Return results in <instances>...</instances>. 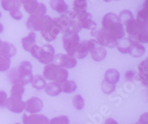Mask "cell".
Here are the masks:
<instances>
[{
    "instance_id": "e0dca14e",
    "label": "cell",
    "mask_w": 148,
    "mask_h": 124,
    "mask_svg": "<svg viewBox=\"0 0 148 124\" xmlns=\"http://www.w3.org/2000/svg\"><path fill=\"white\" fill-rule=\"evenodd\" d=\"M145 53V48L141 43H138V42H135V41H130L129 47H128L127 54H130L133 57L138 58L143 56Z\"/></svg>"
},
{
    "instance_id": "b9f144b4",
    "label": "cell",
    "mask_w": 148,
    "mask_h": 124,
    "mask_svg": "<svg viewBox=\"0 0 148 124\" xmlns=\"http://www.w3.org/2000/svg\"><path fill=\"white\" fill-rule=\"evenodd\" d=\"M147 113H145L140 117L139 124H147Z\"/></svg>"
},
{
    "instance_id": "74e56055",
    "label": "cell",
    "mask_w": 148,
    "mask_h": 124,
    "mask_svg": "<svg viewBox=\"0 0 148 124\" xmlns=\"http://www.w3.org/2000/svg\"><path fill=\"white\" fill-rule=\"evenodd\" d=\"M46 11H47V8L46 6L43 3H39L38 5V8H37L36 12L34 14L30 16H34V17H41L45 15Z\"/></svg>"
},
{
    "instance_id": "4dcf8cb0",
    "label": "cell",
    "mask_w": 148,
    "mask_h": 124,
    "mask_svg": "<svg viewBox=\"0 0 148 124\" xmlns=\"http://www.w3.org/2000/svg\"><path fill=\"white\" fill-rule=\"evenodd\" d=\"M128 39L130 41H135L138 43H147L148 42V34H147V28L144 29L143 31H141L139 34L137 35L136 37H128Z\"/></svg>"
},
{
    "instance_id": "6da1fadb",
    "label": "cell",
    "mask_w": 148,
    "mask_h": 124,
    "mask_svg": "<svg viewBox=\"0 0 148 124\" xmlns=\"http://www.w3.org/2000/svg\"><path fill=\"white\" fill-rule=\"evenodd\" d=\"M8 80L14 84L22 86L31 83L33 79L32 65L28 61H23L17 68H12L8 74Z\"/></svg>"
},
{
    "instance_id": "ac0fdd59",
    "label": "cell",
    "mask_w": 148,
    "mask_h": 124,
    "mask_svg": "<svg viewBox=\"0 0 148 124\" xmlns=\"http://www.w3.org/2000/svg\"><path fill=\"white\" fill-rule=\"evenodd\" d=\"M16 54V48L14 45L8 42H2L0 47V55L10 59Z\"/></svg>"
},
{
    "instance_id": "bcb514c9",
    "label": "cell",
    "mask_w": 148,
    "mask_h": 124,
    "mask_svg": "<svg viewBox=\"0 0 148 124\" xmlns=\"http://www.w3.org/2000/svg\"><path fill=\"white\" fill-rule=\"evenodd\" d=\"M19 1H20V2H21V3H24V2H26L27 0H19Z\"/></svg>"
},
{
    "instance_id": "7bdbcfd3",
    "label": "cell",
    "mask_w": 148,
    "mask_h": 124,
    "mask_svg": "<svg viewBox=\"0 0 148 124\" xmlns=\"http://www.w3.org/2000/svg\"><path fill=\"white\" fill-rule=\"evenodd\" d=\"M104 124H119L118 123L116 122L115 120H113V118H108L105 121V123Z\"/></svg>"
},
{
    "instance_id": "d6986e66",
    "label": "cell",
    "mask_w": 148,
    "mask_h": 124,
    "mask_svg": "<svg viewBox=\"0 0 148 124\" xmlns=\"http://www.w3.org/2000/svg\"><path fill=\"white\" fill-rule=\"evenodd\" d=\"M90 51V45L88 40H83L82 42L79 43L77 48H76L74 57L77 59H83L86 57L88 52Z\"/></svg>"
},
{
    "instance_id": "9a60e30c",
    "label": "cell",
    "mask_w": 148,
    "mask_h": 124,
    "mask_svg": "<svg viewBox=\"0 0 148 124\" xmlns=\"http://www.w3.org/2000/svg\"><path fill=\"white\" fill-rule=\"evenodd\" d=\"M77 21L79 22L82 28L89 29V30L96 28L97 26L96 22L92 20V15L87 11L79 14L77 17Z\"/></svg>"
},
{
    "instance_id": "7dc6e473",
    "label": "cell",
    "mask_w": 148,
    "mask_h": 124,
    "mask_svg": "<svg viewBox=\"0 0 148 124\" xmlns=\"http://www.w3.org/2000/svg\"><path fill=\"white\" fill-rule=\"evenodd\" d=\"M2 41H1V39H0V47H1V45H2Z\"/></svg>"
},
{
    "instance_id": "7402d4cb",
    "label": "cell",
    "mask_w": 148,
    "mask_h": 124,
    "mask_svg": "<svg viewBox=\"0 0 148 124\" xmlns=\"http://www.w3.org/2000/svg\"><path fill=\"white\" fill-rule=\"evenodd\" d=\"M50 5L53 10L59 14H64L68 10V6L64 0H51Z\"/></svg>"
},
{
    "instance_id": "e575fe53",
    "label": "cell",
    "mask_w": 148,
    "mask_h": 124,
    "mask_svg": "<svg viewBox=\"0 0 148 124\" xmlns=\"http://www.w3.org/2000/svg\"><path fill=\"white\" fill-rule=\"evenodd\" d=\"M101 88H102V91L104 94H110L114 92L115 88H116V84L109 83L105 80H103L102 84H101Z\"/></svg>"
},
{
    "instance_id": "681fc988",
    "label": "cell",
    "mask_w": 148,
    "mask_h": 124,
    "mask_svg": "<svg viewBox=\"0 0 148 124\" xmlns=\"http://www.w3.org/2000/svg\"><path fill=\"white\" fill-rule=\"evenodd\" d=\"M16 124H20V123H16Z\"/></svg>"
},
{
    "instance_id": "7c38bea8",
    "label": "cell",
    "mask_w": 148,
    "mask_h": 124,
    "mask_svg": "<svg viewBox=\"0 0 148 124\" xmlns=\"http://www.w3.org/2000/svg\"><path fill=\"white\" fill-rule=\"evenodd\" d=\"M61 32V30L59 26L56 24V22L53 21L51 25L41 31L42 36L43 39H45L47 42H53L57 37L58 34Z\"/></svg>"
},
{
    "instance_id": "1f68e13d",
    "label": "cell",
    "mask_w": 148,
    "mask_h": 124,
    "mask_svg": "<svg viewBox=\"0 0 148 124\" xmlns=\"http://www.w3.org/2000/svg\"><path fill=\"white\" fill-rule=\"evenodd\" d=\"M24 92H25V88L22 85H18V84H14L11 88V92H10L11 95L10 96L22 98Z\"/></svg>"
},
{
    "instance_id": "603a6c76",
    "label": "cell",
    "mask_w": 148,
    "mask_h": 124,
    "mask_svg": "<svg viewBox=\"0 0 148 124\" xmlns=\"http://www.w3.org/2000/svg\"><path fill=\"white\" fill-rule=\"evenodd\" d=\"M22 45L23 49L26 51H30L33 46L36 45V34L31 32L26 37L22 39Z\"/></svg>"
},
{
    "instance_id": "277c9868",
    "label": "cell",
    "mask_w": 148,
    "mask_h": 124,
    "mask_svg": "<svg viewBox=\"0 0 148 124\" xmlns=\"http://www.w3.org/2000/svg\"><path fill=\"white\" fill-rule=\"evenodd\" d=\"M30 52L34 57L45 65L51 63L55 56V49L51 45L39 46L36 44L30 49Z\"/></svg>"
},
{
    "instance_id": "2e32d148",
    "label": "cell",
    "mask_w": 148,
    "mask_h": 124,
    "mask_svg": "<svg viewBox=\"0 0 148 124\" xmlns=\"http://www.w3.org/2000/svg\"><path fill=\"white\" fill-rule=\"evenodd\" d=\"M23 124H49V120L43 114H24Z\"/></svg>"
},
{
    "instance_id": "4fadbf2b",
    "label": "cell",
    "mask_w": 148,
    "mask_h": 124,
    "mask_svg": "<svg viewBox=\"0 0 148 124\" xmlns=\"http://www.w3.org/2000/svg\"><path fill=\"white\" fill-rule=\"evenodd\" d=\"M5 107L14 113H21L25 109V102L22 101V98L10 96L7 99Z\"/></svg>"
},
{
    "instance_id": "8d00e7d4",
    "label": "cell",
    "mask_w": 148,
    "mask_h": 124,
    "mask_svg": "<svg viewBox=\"0 0 148 124\" xmlns=\"http://www.w3.org/2000/svg\"><path fill=\"white\" fill-rule=\"evenodd\" d=\"M119 18L120 22H121L123 25H125V23L128 20V19L133 18V15L130 10H125L120 13V15L119 17Z\"/></svg>"
},
{
    "instance_id": "484cf974",
    "label": "cell",
    "mask_w": 148,
    "mask_h": 124,
    "mask_svg": "<svg viewBox=\"0 0 148 124\" xmlns=\"http://www.w3.org/2000/svg\"><path fill=\"white\" fill-rule=\"evenodd\" d=\"M148 0H146L144 5V8L139 10L137 15V19L139 23L143 25H147V17H148Z\"/></svg>"
},
{
    "instance_id": "cb8c5ba5",
    "label": "cell",
    "mask_w": 148,
    "mask_h": 124,
    "mask_svg": "<svg viewBox=\"0 0 148 124\" xmlns=\"http://www.w3.org/2000/svg\"><path fill=\"white\" fill-rule=\"evenodd\" d=\"M120 78V74L119 72L116 69H113V68H110L108 69L104 74V80L106 82L112 84H116V83H118Z\"/></svg>"
},
{
    "instance_id": "ba28073f",
    "label": "cell",
    "mask_w": 148,
    "mask_h": 124,
    "mask_svg": "<svg viewBox=\"0 0 148 124\" xmlns=\"http://www.w3.org/2000/svg\"><path fill=\"white\" fill-rule=\"evenodd\" d=\"M80 43V39L77 34H65L63 37V46L67 55L74 57V54Z\"/></svg>"
},
{
    "instance_id": "ee69618b",
    "label": "cell",
    "mask_w": 148,
    "mask_h": 124,
    "mask_svg": "<svg viewBox=\"0 0 148 124\" xmlns=\"http://www.w3.org/2000/svg\"><path fill=\"white\" fill-rule=\"evenodd\" d=\"M3 30H4L3 25H2V23H0V34L3 31Z\"/></svg>"
},
{
    "instance_id": "30bf717a",
    "label": "cell",
    "mask_w": 148,
    "mask_h": 124,
    "mask_svg": "<svg viewBox=\"0 0 148 124\" xmlns=\"http://www.w3.org/2000/svg\"><path fill=\"white\" fill-rule=\"evenodd\" d=\"M53 62L56 65L64 68H73L76 67L77 65V60L76 58L64 54L55 55Z\"/></svg>"
},
{
    "instance_id": "ab89813d",
    "label": "cell",
    "mask_w": 148,
    "mask_h": 124,
    "mask_svg": "<svg viewBox=\"0 0 148 124\" xmlns=\"http://www.w3.org/2000/svg\"><path fill=\"white\" fill-rule=\"evenodd\" d=\"M7 94L3 91H0V107H5L7 101Z\"/></svg>"
},
{
    "instance_id": "83f0119b",
    "label": "cell",
    "mask_w": 148,
    "mask_h": 124,
    "mask_svg": "<svg viewBox=\"0 0 148 124\" xmlns=\"http://www.w3.org/2000/svg\"><path fill=\"white\" fill-rule=\"evenodd\" d=\"M31 84L32 86L37 90H42L46 85L45 79L41 75H36L33 76Z\"/></svg>"
},
{
    "instance_id": "f907efd6",
    "label": "cell",
    "mask_w": 148,
    "mask_h": 124,
    "mask_svg": "<svg viewBox=\"0 0 148 124\" xmlns=\"http://www.w3.org/2000/svg\"><path fill=\"white\" fill-rule=\"evenodd\" d=\"M135 124H138V123H135Z\"/></svg>"
},
{
    "instance_id": "5b68a950",
    "label": "cell",
    "mask_w": 148,
    "mask_h": 124,
    "mask_svg": "<svg viewBox=\"0 0 148 124\" xmlns=\"http://www.w3.org/2000/svg\"><path fill=\"white\" fill-rule=\"evenodd\" d=\"M53 19L59 26L61 31L65 34H77L82 28L77 20H72L67 15Z\"/></svg>"
},
{
    "instance_id": "8fae6325",
    "label": "cell",
    "mask_w": 148,
    "mask_h": 124,
    "mask_svg": "<svg viewBox=\"0 0 148 124\" xmlns=\"http://www.w3.org/2000/svg\"><path fill=\"white\" fill-rule=\"evenodd\" d=\"M126 31L130 35V37H136L144 29L147 28V25L141 24L136 19L133 18L130 19L125 23Z\"/></svg>"
},
{
    "instance_id": "c3c4849f",
    "label": "cell",
    "mask_w": 148,
    "mask_h": 124,
    "mask_svg": "<svg viewBox=\"0 0 148 124\" xmlns=\"http://www.w3.org/2000/svg\"><path fill=\"white\" fill-rule=\"evenodd\" d=\"M1 17H2V14H1V12H0V18H1Z\"/></svg>"
},
{
    "instance_id": "f1b7e54d",
    "label": "cell",
    "mask_w": 148,
    "mask_h": 124,
    "mask_svg": "<svg viewBox=\"0 0 148 124\" xmlns=\"http://www.w3.org/2000/svg\"><path fill=\"white\" fill-rule=\"evenodd\" d=\"M60 85L62 92H64V93H72L75 92L77 88L76 83L72 80H67L66 81L63 82L62 83H61Z\"/></svg>"
},
{
    "instance_id": "8992f818",
    "label": "cell",
    "mask_w": 148,
    "mask_h": 124,
    "mask_svg": "<svg viewBox=\"0 0 148 124\" xmlns=\"http://www.w3.org/2000/svg\"><path fill=\"white\" fill-rule=\"evenodd\" d=\"M91 35L96 38V40L103 47L114 48L117 45V39L113 38L110 34L104 28L92 29L91 31Z\"/></svg>"
},
{
    "instance_id": "836d02e7",
    "label": "cell",
    "mask_w": 148,
    "mask_h": 124,
    "mask_svg": "<svg viewBox=\"0 0 148 124\" xmlns=\"http://www.w3.org/2000/svg\"><path fill=\"white\" fill-rule=\"evenodd\" d=\"M10 59L0 55V72H6L10 68Z\"/></svg>"
},
{
    "instance_id": "7a4b0ae2",
    "label": "cell",
    "mask_w": 148,
    "mask_h": 124,
    "mask_svg": "<svg viewBox=\"0 0 148 124\" xmlns=\"http://www.w3.org/2000/svg\"><path fill=\"white\" fill-rule=\"evenodd\" d=\"M101 25L111 36L116 39H120L125 36V30L119 18L116 14L108 13L103 17Z\"/></svg>"
},
{
    "instance_id": "f35d334b",
    "label": "cell",
    "mask_w": 148,
    "mask_h": 124,
    "mask_svg": "<svg viewBox=\"0 0 148 124\" xmlns=\"http://www.w3.org/2000/svg\"><path fill=\"white\" fill-rule=\"evenodd\" d=\"M10 14L12 18L16 19V20H20L22 19V14L19 10H10Z\"/></svg>"
},
{
    "instance_id": "d6a6232c",
    "label": "cell",
    "mask_w": 148,
    "mask_h": 124,
    "mask_svg": "<svg viewBox=\"0 0 148 124\" xmlns=\"http://www.w3.org/2000/svg\"><path fill=\"white\" fill-rule=\"evenodd\" d=\"M73 104L74 107L76 108L78 110H82L84 107V98L81 95L74 96L73 98Z\"/></svg>"
},
{
    "instance_id": "d590c367",
    "label": "cell",
    "mask_w": 148,
    "mask_h": 124,
    "mask_svg": "<svg viewBox=\"0 0 148 124\" xmlns=\"http://www.w3.org/2000/svg\"><path fill=\"white\" fill-rule=\"evenodd\" d=\"M70 121L67 116L62 115L56 117L49 121V124H69Z\"/></svg>"
},
{
    "instance_id": "d4e9b609",
    "label": "cell",
    "mask_w": 148,
    "mask_h": 124,
    "mask_svg": "<svg viewBox=\"0 0 148 124\" xmlns=\"http://www.w3.org/2000/svg\"><path fill=\"white\" fill-rule=\"evenodd\" d=\"M21 2L19 0H1V5L5 10H19L21 8Z\"/></svg>"
},
{
    "instance_id": "f546056e",
    "label": "cell",
    "mask_w": 148,
    "mask_h": 124,
    "mask_svg": "<svg viewBox=\"0 0 148 124\" xmlns=\"http://www.w3.org/2000/svg\"><path fill=\"white\" fill-rule=\"evenodd\" d=\"M22 4H23L24 8H25L26 12L28 13L30 15H32L36 12V10L38 8L39 2H37V0H27L26 2Z\"/></svg>"
},
{
    "instance_id": "4316f807",
    "label": "cell",
    "mask_w": 148,
    "mask_h": 124,
    "mask_svg": "<svg viewBox=\"0 0 148 124\" xmlns=\"http://www.w3.org/2000/svg\"><path fill=\"white\" fill-rule=\"evenodd\" d=\"M88 8V1L87 0H74L73 2V10L79 14L83 12H86Z\"/></svg>"
},
{
    "instance_id": "f6af8a7d",
    "label": "cell",
    "mask_w": 148,
    "mask_h": 124,
    "mask_svg": "<svg viewBox=\"0 0 148 124\" xmlns=\"http://www.w3.org/2000/svg\"><path fill=\"white\" fill-rule=\"evenodd\" d=\"M104 1L106 2H110V1H113V0H104ZM116 1H118V0H116Z\"/></svg>"
},
{
    "instance_id": "60d3db41",
    "label": "cell",
    "mask_w": 148,
    "mask_h": 124,
    "mask_svg": "<svg viewBox=\"0 0 148 124\" xmlns=\"http://www.w3.org/2000/svg\"><path fill=\"white\" fill-rule=\"evenodd\" d=\"M135 76V72L133 71H131V70H130V71H127L125 74V78L127 81H132L133 80V77Z\"/></svg>"
},
{
    "instance_id": "44dd1931",
    "label": "cell",
    "mask_w": 148,
    "mask_h": 124,
    "mask_svg": "<svg viewBox=\"0 0 148 124\" xmlns=\"http://www.w3.org/2000/svg\"><path fill=\"white\" fill-rule=\"evenodd\" d=\"M45 91L47 94L51 96V97L58 96L62 92L60 84L55 83V82H51V83L46 84L45 87Z\"/></svg>"
},
{
    "instance_id": "3957f363",
    "label": "cell",
    "mask_w": 148,
    "mask_h": 124,
    "mask_svg": "<svg viewBox=\"0 0 148 124\" xmlns=\"http://www.w3.org/2000/svg\"><path fill=\"white\" fill-rule=\"evenodd\" d=\"M43 76L45 80L61 84L67 80L68 72L66 68L57 66L54 63H49L45 66Z\"/></svg>"
},
{
    "instance_id": "52a82bcc",
    "label": "cell",
    "mask_w": 148,
    "mask_h": 124,
    "mask_svg": "<svg viewBox=\"0 0 148 124\" xmlns=\"http://www.w3.org/2000/svg\"><path fill=\"white\" fill-rule=\"evenodd\" d=\"M53 21V19L47 15L41 17L30 16L26 22V26L30 31H41L47 27L49 25H51Z\"/></svg>"
},
{
    "instance_id": "ffe728a7",
    "label": "cell",
    "mask_w": 148,
    "mask_h": 124,
    "mask_svg": "<svg viewBox=\"0 0 148 124\" xmlns=\"http://www.w3.org/2000/svg\"><path fill=\"white\" fill-rule=\"evenodd\" d=\"M138 72H139L140 80L143 83L144 85L147 86V74H148V60L141 62L138 66Z\"/></svg>"
},
{
    "instance_id": "9c48e42d",
    "label": "cell",
    "mask_w": 148,
    "mask_h": 124,
    "mask_svg": "<svg viewBox=\"0 0 148 124\" xmlns=\"http://www.w3.org/2000/svg\"><path fill=\"white\" fill-rule=\"evenodd\" d=\"M90 45V51L91 58L96 62H101L105 59L107 56L106 48L98 43L96 39L88 40Z\"/></svg>"
},
{
    "instance_id": "5bb4252c",
    "label": "cell",
    "mask_w": 148,
    "mask_h": 124,
    "mask_svg": "<svg viewBox=\"0 0 148 124\" xmlns=\"http://www.w3.org/2000/svg\"><path fill=\"white\" fill-rule=\"evenodd\" d=\"M43 108V102L41 99L36 97H31L25 103V109L27 112L36 114L41 112Z\"/></svg>"
}]
</instances>
